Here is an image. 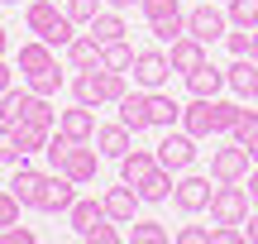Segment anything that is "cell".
<instances>
[{
	"label": "cell",
	"mask_w": 258,
	"mask_h": 244,
	"mask_svg": "<svg viewBox=\"0 0 258 244\" xmlns=\"http://www.w3.org/2000/svg\"><path fill=\"white\" fill-rule=\"evenodd\" d=\"M211 192H215L211 177H182V182L172 187V206L182 211V216H196V211L211 206Z\"/></svg>",
	"instance_id": "ba28073f"
},
{
	"label": "cell",
	"mask_w": 258,
	"mask_h": 244,
	"mask_svg": "<svg viewBox=\"0 0 258 244\" xmlns=\"http://www.w3.org/2000/svg\"><path fill=\"white\" fill-rule=\"evenodd\" d=\"M96 149H101V158H124L129 149H134V130H124V125H96Z\"/></svg>",
	"instance_id": "8fae6325"
},
{
	"label": "cell",
	"mask_w": 258,
	"mask_h": 244,
	"mask_svg": "<svg viewBox=\"0 0 258 244\" xmlns=\"http://www.w3.org/2000/svg\"><path fill=\"white\" fill-rule=\"evenodd\" d=\"M101 91H105V105H120V101H124V91H129L124 72H110V67H101Z\"/></svg>",
	"instance_id": "d6a6232c"
},
{
	"label": "cell",
	"mask_w": 258,
	"mask_h": 244,
	"mask_svg": "<svg viewBox=\"0 0 258 244\" xmlns=\"http://www.w3.org/2000/svg\"><path fill=\"white\" fill-rule=\"evenodd\" d=\"M19 211H24V206H19V197H15V192H0V230H5V225H15V220H19Z\"/></svg>",
	"instance_id": "60d3db41"
},
{
	"label": "cell",
	"mask_w": 258,
	"mask_h": 244,
	"mask_svg": "<svg viewBox=\"0 0 258 244\" xmlns=\"http://www.w3.org/2000/svg\"><path fill=\"white\" fill-rule=\"evenodd\" d=\"M249 57H253V63H258V29H253V48H249Z\"/></svg>",
	"instance_id": "816d5d0a"
},
{
	"label": "cell",
	"mask_w": 258,
	"mask_h": 244,
	"mask_svg": "<svg viewBox=\"0 0 258 244\" xmlns=\"http://www.w3.org/2000/svg\"><path fill=\"white\" fill-rule=\"evenodd\" d=\"M148 120H153L158 130H172V125H182V105L158 86V91H148Z\"/></svg>",
	"instance_id": "ac0fdd59"
},
{
	"label": "cell",
	"mask_w": 258,
	"mask_h": 244,
	"mask_svg": "<svg viewBox=\"0 0 258 244\" xmlns=\"http://www.w3.org/2000/svg\"><path fill=\"white\" fill-rule=\"evenodd\" d=\"M249 187H239V182H220V187L211 192V220L215 225H244V220H249Z\"/></svg>",
	"instance_id": "6da1fadb"
},
{
	"label": "cell",
	"mask_w": 258,
	"mask_h": 244,
	"mask_svg": "<svg viewBox=\"0 0 258 244\" xmlns=\"http://www.w3.org/2000/svg\"><path fill=\"white\" fill-rule=\"evenodd\" d=\"M29 153H19V139H15V125H0V163H24Z\"/></svg>",
	"instance_id": "8d00e7d4"
},
{
	"label": "cell",
	"mask_w": 258,
	"mask_h": 244,
	"mask_svg": "<svg viewBox=\"0 0 258 244\" xmlns=\"http://www.w3.org/2000/svg\"><path fill=\"white\" fill-rule=\"evenodd\" d=\"M43 67H57L53 43H43V38H29V43H19V72H43Z\"/></svg>",
	"instance_id": "d6986e66"
},
{
	"label": "cell",
	"mask_w": 258,
	"mask_h": 244,
	"mask_svg": "<svg viewBox=\"0 0 258 244\" xmlns=\"http://www.w3.org/2000/svg\"><path fill=\"white\" fill-rule=\"evenodd\" d=\"M244 239L258 244V211H249V220H244Z\"/></svg>",
	"instance_id": "bcb514c9"
},
{
	"label": "cell",
	"mask_w": 258,
	"mask_h": 244,
	"mask_svg": "<svg viewBox=\"0 0 258 244\" xmlns=\"http://www.w3.org/2000/svg\"><path fill=\"white\" fill-rule=\"evenodd\" d=\"M182 130L191 134V139L215 134V115H211V101H206V96H191V105H182Z\"/></svg>",
	"instance_id": "5bb4252c"
},
{
	"label": "cell",
	"mask_w": 258,
	"mask_h": 244,
	"mask_svg": "<svg viewBox=\"0 0 258 244\" xmlns=\"http://www.w3.org/2000/svg\"><path fill=\"white\" fill-rule=\"evenodd\" d=\"M230 139L249 149V144L258 139V110H244V115H239V125H234V130H230Z\"/></svg>",
	"instance_id": "d590c367"
},
{
	"label": "cell",
	"mask_w": 258,
	"mask_h": 244,
	"mask_svg": "<svg viewBox=\"0 0 258 244\" xmlns=\"http://www.w3.org/2000/svg\"><path fill=\"white\" fill-rule=\"evenodd\" d=\"M249 201H253V211H258V168H249Z\"/></svg>",
	"instance_id": "c3c4849f"
},
{
	"label": "cell",
	"mask_w": 258,
	"mask_h": 244,
	"mask_svg": "<svg viewBox=\"0 0 258 244\" xmlns=\"http://www.w3.org/2000/svg\"><path fill=\"white\" fill-rule=\"evenodd\" d=\"M72 96H77L82 105H91V110H96V105H105V91H101V67H86V72H77V77H72Z\"/></svg>",
	"instance_id": "44dd1931"
},
{
	"label": "cell",
	"mask_w": 258,
	"mask_h": 244,
	"mask_svg": "<svg viewBox=\"0 0 258 244\" xmlns=\"http://www.w3.org/2000/svg\"><path fill=\"white\" fill-rule=\"evenodd\" d=\"M96 168H101V149H91V144H72L67 158H62V168H53V172H67L77 187H86V182H96Z\"/></svg>",
	"instance_id": "5b68a950"
},
{
	"label": "cell",
	"mask_w": 258,
	"mask_h": 244,
	"mask_svg": "<svg viewBox=\"0 0 258 244\" xmlns=\"http://www.w3.org/2000/svg\"><path fill=\"white\" fill-rule=\"evenodd\" d=\"M158 163H163V168H172V172H182V168H191V158H196V139H191V134H186V130H167V139L163 144H158Z\"/></svg>",
	"instance_id": "52a82bcc"
},
{
	"label": "cell",
	"mask_w": 258,
	"mask_h": 244,
	"mask_svg": "<svg viewBox=\"0 0 258 244\" xmlns=\"http://www.w3.org/2000/svg\"><path fill=\"white\" fill-rule=\"evenodd\" d=\"M225 86H230V82H225V72H220V67H211V63L196 67V72H186V91H191V96H206V101H215Z\"/></svg>",
	"instance_id": "2e32d148"
},
{
	"label": "cell",
	"mask_w": 258,
	"mask_h": 244,
	"mask_svg": "<svg viewBox=\"0 0 258 244\" xmlns=\"http://www.w3.org/2000/svg\"><path fill=\"white\" fill-rule=\"evenodd\" d=\"M186 34L201 38V43H215V38L230 34V15L220 10V0H206V5L186 10Z\"/></svg>",
	"instance_id": "7a4b0ae2"
},
{
	"label": "cell",
	"mask_w": 258,
	"mask_h": 244,
	"mask_svg": "<svg viewBox=\"0 0 258 244\" xmlns=\"http://www.w3.org/2000/svg\"><path fill=\"white\" fill-rule=\"evenodd\" d=\"M148 34H153L158 43H177V38L186 34V15H182V10H172V15H158V19H148Z\"/></svg>",
	"instance_id": "d4e9b609"
},
{
	"label": "cell",
	"mask_w": 258,
	"mask_h": 244,
	"mask_svg": "<svg viewBox=\"0 0 258 244\" xmlns=\"http://www.w3.org/2000/svg\"><path fill=\"white\" fill-rule=\"evenodd\" d=\"M129 239H134V244H167L172 235H167V230L158 225V220H134V230H129Z\"/></svg>",
	"instance_id": "836d02e7"
},
{
	"label": "cell",
	"mask_w": 258,
	"mask_h": 244,
	"mask_svg": "<svg viewBox=\"0 0 258 244\" xmlns=\"http://www.w3.org/2000/svg\"><path fill=\"white\" fill-rule=\"evenodd\" d=\"M48 134H53V130H43V125H34V120H19V125H15L19 153H38V149L48 144Z\"/></svg>",
	"instance_id": "f1b7e54d"
},
{
	"label": "cell",
	"mask_w": 258,
	"mask_h": 244,
	"mask_svg": "<svg viewBox=\"0 0 258 244\" xmlns=\"http://www.w3.org/2000/svg\"><path fill=\"white\" fill-rule=\"evenodd\" d=\"M139 10H144V19H158V15H172V10H182L177 0H139Z\"/></svg>",
	"instance_id": "ee69618b"
},
{
	"label": "cell",
	"mask_w": 258,
	"mask_h": 244,
	"mask_svg": "<svg viewBox=\"0 0 258 244\" xmlns=\"http://www.w3.org/2000/svg\"><path fill=\"white\" fill-rule=\"evenodd\" d=\"M57 130H62L72 144H91L96 139V110L77 101L72 110H57Z\"/></svg>",
	"instance_id": "9c48e42d"
},
{
	"label": "cell",
	"mask_w": 258,
	"mask_h": 244,
	"mask_svg": "<svg viewBox=\"0 0 258 244\" xmlns=\"http://www.w3.org/2000/svg\"><path fill=\"white\" fill-rule=\"evenodd\" d=\"M101 67H110V72H129V67H134V48H129L124 38L105 43V48H101Z\"/></svg>",
	"instance_id": "f546056e"
},
{
	"label": "cell",
	"mask_w": 258,
	"mask_h": 244,
	"mask_svg": "<svg viewBox=\"0 0 258 244\" xmlns=\"http://www.w3.org/2000/svg\"><path fill=\"white\" fill-rule=\"evenodd\" d=\"M10 192L19 197V206L38 211V192H43V172H34V168H29V158H24V163H15V177H10Z\"/></svg>",
	"instance_id": "7c38bea8"
},
{
	"label": "cell",
	"mask_w": 258,
	"mask_h": 244,
	"mask_svg": "<svg viewBox=\"0 0 258 244\" xmlns=\"http://www.w3.org/2000/svg\"><path fill=\"white\" fill-rule=\"evenodd\" d=\"M211 244H244V225H211Z\"/></svg>",
	"instance_id": "b9f144b4"
},
{
	"label": "cell",
	"mask_w": 258,
	"mask_h": 244,
	"mask_svg": "<svg viewBox=\"0 0 258 244\" xmlns=\"http://www.w3.org/2000/svg\"><path fill=\"white\" fill-rule=\"evenodd\" d=\"M0 244H34V230L15 220V225H5V230H0Z\"/></svg>",
	"instance_id": "7bdbcfd3"
},
{
	"label": "cell",
	"mask_w": 258,
	"mask_h": 244,
	"mask_svg": "<svg viewBox=\"0 0 258 244\" xmlns=\"http://www.w3.org/2000/svg\"><path fill=\"white\" fill-rule=\"evenodd\" d=\"M53 19H57V0H29V10H24L29 34H48V29H53Z\"/></svg>",
	"instance_id": "484cf974"
},
{
	"label": "cell",
	"mask_w": 258,
	"mask_h": 244,
	"mask_svg": "<svg viewBox=\"0 0 258 244\" xmlns=\"http://www.w3.org/2000/svg\"><path fill=\"white\" fill-rule=\"evenodd\" d=\"M167 57H172V72H182V77L211 63V57H206V43H201V38H191V34H182V38H177Z\"/></svg>",
	"instance_id": "4fadbf2b"
},
{
	"label": "cell",
	"mask_w": 258,
	"mask_h": 244,
	"mask_svg": "<svg viewBox=\"0 0 258 244\" xmlns=\"http://www.w3.org/2000/svg\"><path fill=\"white\" fill-rule=\"evenodd\" d=\"M101 201H105V216H110L115 225H129L144 197H139V187H129V182H120V187H110V192H105Z\"/></svg>",
	"instance_id": "30bf717a"
},
{
	"label": "cell",
	"mask_w": 258,
	"mask_h": 244,
	"mask_svg": "<svg viewBox=\"0 0 258 244\" xmlns=\"http://www.w3.org/2000/svg\"><path fill=\"white\" fill-rule=\"evenodd\" d=\"M10 86H15V67L0 57V91H10Z\"/></svg>",
	"instance_id": "7dc6e473"
},
{
	"label": "cell",
	"mask_w": 258,
	"mask_h": 244,
	"mask_svg": "<svg viewBox=\"0 0 258 244\" xmlns=\"http://www.w3.org/2000/svg\"><path fill=\"white\" fill-rule=\"evenodd\" d=\"M120 125H124V130H134V134H144L148 125H153V120H148V91H144V86H139V91H124Z\"/></svg>",
	"instance_id": "9a60e30c"
},
{
	"label": "cell",
	"mask_w": 258,
	"mask_h": 244,
	"mask_svg": "<svg viewBox=\"0 0 258 244\" xmlns=\"http://www.w3.org/2000/svg\"><path fill=\"white\" fill-rule=\"evenodd\" d=\"M211 115H215V134H230L234 125H239L244 105H239V101H220V96H215V101H211Z\"/></svg>",
	"instance_id": "4dcf8cb0"
},
{
	"label": "cell",
	"mask_w": 258,
	"mask_h": 244,
	"mask_svg": "<svg viewBox=\"0 0 258 244\" xmlns=\"http://www.w3.org/2000/svg\"><path fill=\"white\" fill-rule=\"evenodd\" d=\"M177 244H211V230L206 225H182L177 230Z\"/></svg>",
	"instance_id": "f6af8a7d"
},
{
	"label": "cell",
	"mask_w": 258,
	"mask_h": 244,
	"mask_svg": "<svg viewBox=\"0 0 258 244\" xmlns=\"http://www.w3.org/2000/svg\"><path fill=\"white\" fill-rule=\"evenodd\" d=\"M134 86H144V91H158V86H167V77H172V57L158 53V48H144V53H134Z\"/></svg>",
	"instance_id": "3957f363"
},
{
	"label": "cell",
	"mask_w": 258,
	"mask_h": 244,
	"mask_svg": "<svg viewBox=\"0 0 258 244\" xmlns=\"http://www.w3.org/2000/svg\"><path fill=\"white\" fill-rule=\"evenodd\" d=\"M110 10H129V5H139V0H105Z\"/></svg>",
	"instance_id": "f907efd6"
},
{
	"label": "cell",
	"mask_w": 258,
	"mask_h": 244,
	"mask_svg": "<svg viewBox=\"0 0 258 244\" xmlns=\"http://www.w3.org/2000/svg\"><path fill=\"white\" fill-rule=\"evenodd\" d=\"M38 38H43V43H53V48H67V43L77 38V24H72L67 15H57V19H53V29H48V34H38Z\"/></svg>",
	"instance_id": "e575fe53"
},
{
	"label": "cell",
	"mask_w": 258,
	"mask_h": 244,
	"mask_svg": "<svg viewBox=\"0 0 258 244\" xmlns=\"http://www.w3.org/2000/svg\"><path fill=\"white\" fill-rule=\"evenodd\" d=\"M5 53H10V29L0 24V57H5Z\"/></svg>",
	"instance_id": "681fc988"
},
{
	"label": "cell",
	"mask_w": 258,
	"mask_h": 244,
	"mask_svg": "<svg viewBox=\"0 0 258 244\" xmlns=\"http://www.w3.org/2000/svg\"><path fill=\"white\" fill-rule=\"evenodd\" d=\"M225 43H230L234 57H249V48H253V29H239V24H234L230 34H225Z\"/></svg>",
	"instance_id": "ab89813d"
},
{
	"label": "cell",
	"mask_w": 258,
	"mask_h": 244,
	"mask_svg": "<svg viewBox=\"0 0 258 244\" xmlns=\"http://www.w3.org/2000/svg\"><path fill=\"white\" fill-rule=\"evenodd\" d=\"M67 19H72V24H91L96 15H101V5H96V0H67V10H62Z\"/></svg>",
	"instance_id": "f35d334b"
},
{
	"label": "cell",
	"mask_w": 258,
	"mask_h": 244,
	"mask_svg": "<svg viewBox=\"0 0 258 244\" xmlns=\"http://www.w3.org/2000/svg\"><path fill=\"white\" fill-rule=\"evenodd\" d=\"M72 201H77V182L67 177V172H53V177H43V192H38V211H43V216L72 211Z\"/></svg>",
	"instance_id": "8992f818"
},
{
	"label": "cell",
	"mask_w": 258,
	"mask_h": 244,
	"mask_svg": "<svg viewBox=\"0 0 258 244\" xmlns=\"http://www.w3.org/2000/svg\"><path fill=\"white\" fill-rule=\"evenodd\" d=\"M82 239H86V244H120V230H115V220L105 216V220H96V225L86 230Z\"/></svg>",
	"instance_id": "74e56055"
},
{
	"label": "cell",
	"mask_w": 258,
	"mask_h": 244,
	"mask_svg": "<svg viewBox=\"0 0 258 244\" xmlns=\"http://www.w3.org/2000/svg\"><path fill=\"white\" fill-rule=\"evenodd\" d=\"M24 86L34 96H48V101H53L57 91H62V72H57V67H43V72H24Z\"/></svg>",
	"instance_id": "83f0119b"
},
{
	"label": "cell",
	"mask_w": 258,
	"mask_h": 244,
	"mask_svg": "<svg viewBox=\"0 0 258 244\" xmlns=\"http://www.w3.org/2000/svg\"><path fill=\"white\" fill-rule=\"evenodd\" d=\"M129 34V29H124V19H120V10H101V15H96L91 19V38H96V43H115V38H124Z\"/></svg>",
	"instance_id": "cb8c5ba5"
},
{
	"label": "cell",
	"mask_w": 258,
	"mask_h": 244,
	"mask_svg": "<svg viewBox=\"0 0 258 244\" xmlns=\"http://www.w3.org/2000/svg\"><path fill=\"white\" fill-rule=\"evenodd\" d=\"M67 63H72V72H86V67H101V43H96L91 34H77L72 43H67Z\"/></svg>",
	"instance_id": "ffe728a7"
},
{
	"label": "cell",
	"mask_w": 258,
	"mask_h": 244,
	"mask_svg": "<svg viewBox=\"0 0 258 244\" xmlns=\"http://www.w3.org/2000/svg\"><path fill=\"white\" fill-rule=\"evenodd\" d=\"M253 72H258V63H253V57H234V63L225 67V82H230V91L249 101V96H253Z\"/></svg>",
	"instance_id": "603a6c76"
},
{
	"label": "cell",
	"mask_w": 258,
	"mask_h": 244,
	"mask_svg": "<svg viewBox=\"0 0 258 244\" xmlns=\"http://www.w3.org/2000/svg\"><path fill=\"white\" fill-rule=\"evenodd\" d=\"M249 101H258V72H253V96H249Z\"/></svg>",
	"instance_id": "db71d44e"
},
{
	"label": "cell",
	"mask_w": 258,
	"mask_h": 244,
	"mask_svg": "<svg viewBox=\"0 0 258 244\" xmlns=\"http://www.w3.org/2000/svg\"><path fill=\"white\" fill-rule=\"evenodd\" d=\"M225 15L239 29H258V0H225Z\"/></svg>",
	"instance_id": "1f68e13d"
},
{
	"label": "cell",
	"mask_w": 258,
	"mask_h": 244,
	"mask_svg": "<svg viewBox=\"0 0 258 244\" xmlns=\"http://www.w3.org/2000/svg\"><path fill=\"white\" fill-rule=\"evenodd\" d=\"M67 220H72V230H77V235H86L96 220H105V201H72Z\"/></svg>",
	"instance_id": "4316f807"
},
{
	"label": "cell",
	"mask_w": 258,
	"mask_h": 244,
	"mask_svg": "<svg viewBox=\"0 0 258 244\" xmlns=\"http://www.w3.org/2000/svg\"><path fill=\"white\" fill-rule=\"evenodd\" d=\"M172 187H177V182H172V168L158 163V168L139 182V197H144V201H172Z\"/></svg>",
	"instance_id": "7402d4cb"
},
{
	"label": "cell",
	"mask_w": 258,
	"mask_h": 244,
	"mask_svg": "<svg viewBox=\"0 0 258 244\" xmlns=\"http://www.w3.org/2000/svg\"><path fill=\"white\" fill-rule=\"evenodd\" d=\"M249 168H253L249 149L234 144V139H230V149H215L211 153V177L215 182H244V177H249Z\"/></svg>",
	"instance_id": "277c9868"
},
{
	"label": "cell",
	"mask_w": 258,
	"mask_h": 244,
	"mask_svg": "<svg viewBox=\"0 0 258 244\" xmlns=\"http://www.w3.org/2000/svg\"><path fill=\"white\" fill-rule=\"evenodd\" d=\"M153 168H158V153H148V149H129L124 158H120V182L139 187V182H144Z\"/></svg>",
	"instance_id": "e0dca14e"
},
{
	"label": "cell",
	"mask_w": 258,
	"mask_h": 244,
	"mask_svg": "<svg viewBox=\"0 0 258 244\" xmlns=\"http://www.w3.org/2000/svg\"><path fill=\"white\" fill-rule=\"evenodd\" d=\"M249 158H253V163H258V139H253V144H249Z\"/></svg>",
	"instance_id": "f5cc1de1"
},
{
	"label": "cell",
	"mask_w": 258,
	"mask_h": 244,
	"mask_svg": "<svg viewBox=\"0 0 258 244\" xmlns=\"http://www.w3.org/2000/svg\"><path fill=\"white\" fill-rule=\"evenodd\" d=\"M0 5H19V0H0Z\"/></svg>",
	"instance_id": "11a10c76"
}]
</instances>
